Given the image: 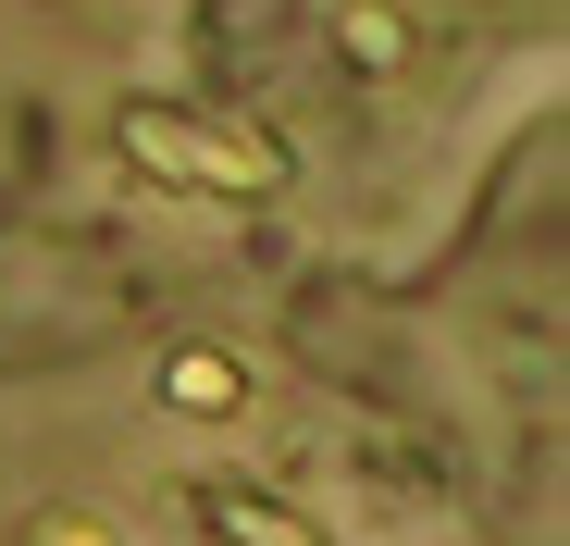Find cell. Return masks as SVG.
Returning <instances> with one entry per match:
<instances>
[{
  "label": "cell",
  "instance_id": "2",
  "mask_svg": "<svg viewBox=\"0 0 570 546\" xmlns=\"http://www.w3.org/2000/svg\"><path fill=\"white\" fill-rule=\"evenodd\" d=\"M161 398H174L186 422H236V410H248V373H236L224 348H174V360H161Z\"/></svg>",
  "mask_w": 570,
  "mask_h": 546
},
{
  "label": "cell",
  "instance_id": "1",
  "mask_svg": "<svg viewBox=\"0 0 570 546\" xmlns=\"http://www.w3.org/2000/svg\"><path fill=\"white\" fill-rule=\"evenodd\" d=\"M112 149L149 174V187H212V199H261V187H273V149H261V137H236V125H212V113H174V100H137V113L112 125Z\"/></svg>",
  "mask_w": 570,
  "mask_h": 546
},
{
  "label": "cell",
  "instance_id": "3",
  "mask_svg": "<svg viewBox=\"0 0 570 546\" xmlns=\"http://www.w3.org/2000/svg\"><path fill=\"white\" fill-rule=\"evenodd\" d=\"M38 546H112V521H75V509H62V521H50Z\"/></svg>",
  "mask_w": 570,
  "mask_h": 546
}]
</instances>
